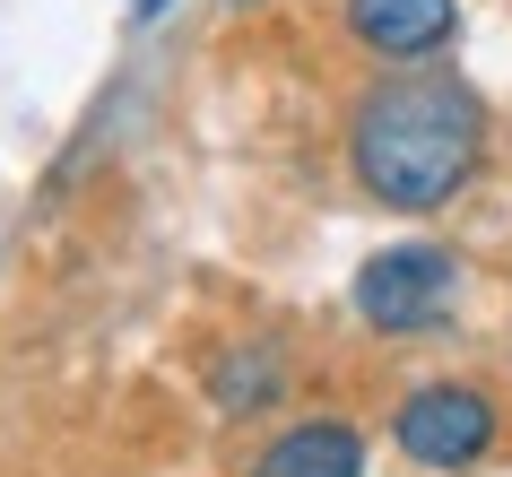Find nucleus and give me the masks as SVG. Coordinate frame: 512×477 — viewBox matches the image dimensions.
Wrapping results in <instances>:
<instances>
[{"label":"nucleus","instance_id":"obj_1","mask_svg":"<svg viewBox=\"0 0 512 477\" xmlns=\"http://www.w3.org/2000/svg\"><path fill=\"white\" fill-rule=\"evenodd\" d=\"M486 165V105L452 70H382L348 113V174L365 200L400 217H434L478 183Z\"/></svg>","mask_w":512,"mask_h":477},{"label":"nucleus","instance_id":"obj_2","mask_svg":"<svg viewBox=\"0 0 512 477\" xmlns=\"http://www.w3.org/2000/svg\"><path fill=\"white\" fill-rule=\"evenodd\" d=\"M356 321L382 330V339H417V330H443L460 295V261L452 243H382L356 269Z\"/></svg>","mask_w":512,"mask_h":477},{"label":"nucleus","instance_id":"obj_3","mask_svg":"<svg viewBox=\"0 0 512 477\" xmlns=\"http://www.w3.org/2000/svg\"><path fill=\"white\" fill-rule=\"evenodd\" d=\"M495 434H504V417H495V399L478 391V382H417V391L391 408V443H400V460H417V469H478L486 451H495Z\"/></svg>","mask_w":512,"mask_h":477},{"label":"nucleus","instance_id":"obj_4","mask_svg":"<svg viewBox=\"0 0 512 477\" xmlns=\"http://www.w3.org/2000/svg\"><path fill=\"white\" fill-rule=\"evenodd\" d=\"M339 27L382 70H426L460 44V0H339Z\"/></svg>","mask_w":512,"mask_h":477},{"label":"nucleus","instance_id":"obj_5","mask_svg":"<svg viewBox=\"0 0 512 477\" xmlns=\"http://www.w3.org/2000/svg\"><path fill=\"white\" fill-rule=\"evenodd\" d=\"M252 477H365V434L348 417H304L261 443Z\"/></svg>","mask_w":512,"mask_h":477},{"label":"nucleus","instance_id":"obj_6","mask_svg":"<svg viewBox=\"0 0 512 477\" xmlns=\"http://www.w3.org/2000/svg\"><path fill=\"white\" fill-rule=\"evenodd\" d=\"M278 391H287V356H278L270 339H252V347H235V356H217V373H209V399L226 408V417H252V408H270Z\"/></svg>","mask_w":512,"mask_h":477},{"label":"nucleus","instance_id":"obj_7","mask_svg":"<svg viewBox=\"0 0 512 477\" xmlns=\"http://www.w3.org/2000/svg\"><path fill=\"white\" fill-rule=\"evenodd\" d=\"M157 9H174V0H131V18H157Z\"/></svg>","mask_w":512,"mask_h":477},{"label":"nucleus","instance_id":"obj_8","mask_svg":"<svg viewBox=\"0 0 512 477\" xmlns=\"http://www.w3.org/2000/svg\"><path fill=\"white\" fill-rule=\"evenodd\" d=\"M235 9H252V0H235Z\"/></svg>","mask_w":512,"mask_h":477}]
</instances>
